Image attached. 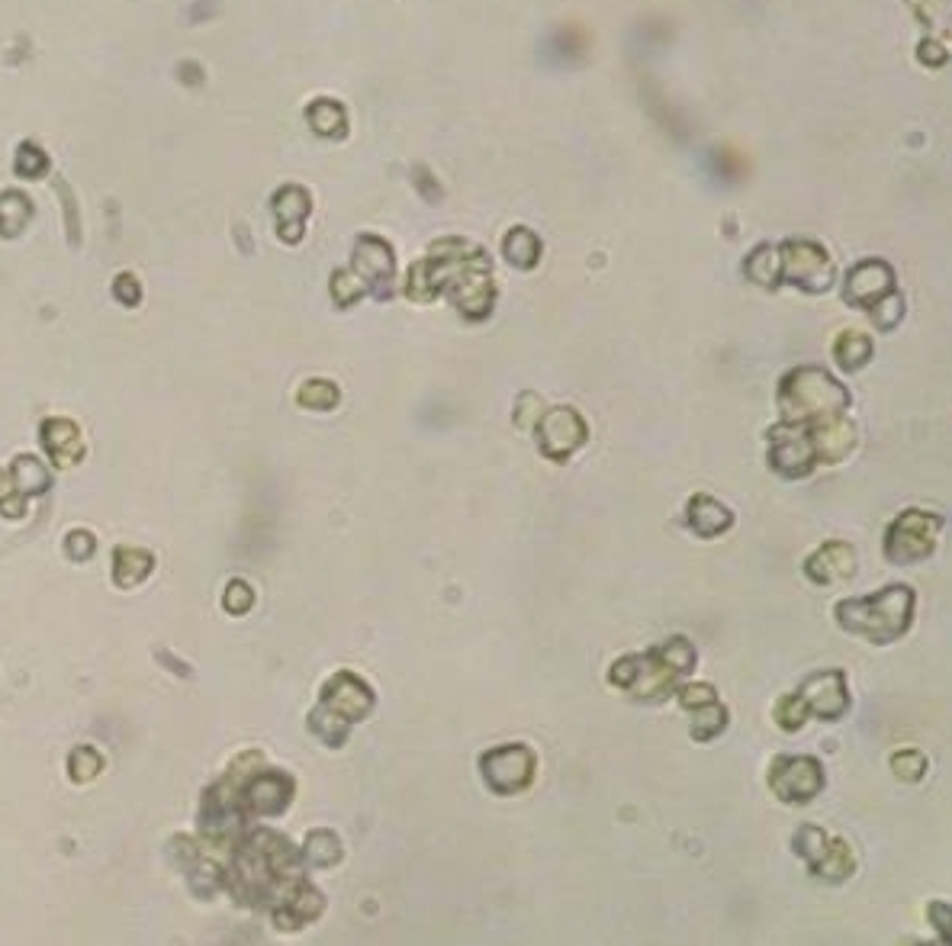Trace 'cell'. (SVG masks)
<instances>
[{"label": "cell", "instance_id": "obj_1", "mask_svg": "<svg viewBox=\"0 0 952 946\" xmlns=\"http://www.w3.org/2000/svg\"><path fill=\"white\" fill-rule=\"evenodd\" d=\"M692 663H695L692 647L682 638H673V641H666L660 650H650L647 657L621 660L618 667L612 670V679L618 686L631 689L634 696L660 699V696H666V692L676 686V679L682 673L692 670Z\"/></svg>", "mask_w": 952, "mask_h": 946}, {"label": "cell", "instance_id": "obj_23", "mask_svg": "<svg viewBox=\"0 0 952 946\" xmlns=\"http://www.w3.org/2000/svg\"><path fill=\"white\" fill-rule=\"evenodd\" d=\"M805 718H808V708L798 696H785L779 702V724H782V728L795 731V728H801V721H805Z\"/></svg>", "mask_w": 952, "mask_h": 946}, {"label": "cell", "instance_id": "obj_4", "mask_svg": "<svg viewBox=\"0 0 952 946\" xmlns=\"http://www.w3.org/2000/svg\"><path fill=\"white\" fill-rule=\"evenodd\" d=\"M943 519L930 512H904L895 519L885 541V554L895 560V564H911V560H920L933 551L936 535H940Z\"/></svg>", "mask_w": 952, "mask_h": 946}, {"label": "cell", "instance_id": "obj_28", "mask_svg": "<svg viewBox=\"0 0 952 946\" xmlns=\"http://www.w3.org/2000/svg\"><path fill=\"white\" fill-rule=\"evenodd\" d=\"M119 280H123V284H119V297H123V300H129V303H132V300L139 297V287L132 284V277H119Z\"/></svg>", "mask_w": 952, "mask_h": 946}, {"label": "cell", "instance_id": "obj_11", "mask_svg": "<svg viewBox=\"0 0 952 946\" xmlns=\"http://www.w3.org/2000/svg\"><path fill=\"white\" fill-rule=\"evenodd\" d=\"M853 564H856V557H853V551H850V544L830 541V544H824V548L808 560V573L814 576L817 583H833V580H843V576H850V573H853Z\"/></svg>", "mask_w": 952, "mask_h": 946}, {"label": "cell", "instance_id": "obj_21", "mask_svg": "<svg viewBox=\"0 0 952 946\" xmlns=\"http://www.w3.org/2000/svg\"><path fill=\"white\" fill-rule=\"evenodd\" d=\"M29 216V206L20 194H7L0 197V229L4 232H17Z\"/></svg>", "mask_w": 952, "mask_h": 946}, {"label": "cell", "instance_id": "obj_2", "mask_svg": "<svg viewBox=\"0 0 952 946\" xmlns=\"http://www.w3.org/2000/svg\"><path fill=\"white\" fill-rule=\"evenodd\" d=\"M911 609H914V596L907 586H888L879 596L869 599H846L840 602V622L856 631L866 634L875 644H885L891 638L907 631L911 625Z\"/></svg>", "mask_w": 952, "mask_h": 946}, {"label": "cell", "instance_id": "obj_10", "mask_svg": "<svg viewBox=\"0 0 952 946\" xmlns=\"http://www.w3.org/2000/svg\"><path fill=\"white\" fill-rule=\"evenodd\" d=\"M805 708H811L814 715L821 718H837L846 708V689H843V676L840 673H821L814 676L805 686Z\"/></svg>", "mask_w": 952, "mask_h": 946}, {"label": "cell", "instance_id": "obj_6", "mask_svg": "<svg viewBox=\"0 0 952 946\" xmlns=\"http://www.w3.org/2000/svg\"><path fill=\"white\" fill-rule=\"evenodd\" d=\"M531 766H534V757L531 750L525 747H499L493 753H486L483 757V773L489 779V786L496 792H518L525 789L531 782Z\"/></svg>", "mask_w": 952, "mask_h": 946}, {"label": "cell", "instance_id": "obj_3", "mask_svg": "<svg viewBox=\"0 0 952 946\" xmlns=\"http://www.w3.org/2000/svg\"><path fill=\"white\" fill-rule=\"evenodd\" d=\"M782 406H785V416L788 422H808L811 416L821 419V416H840V409H846L850 403V396L840 387V383H833L830 374L824 371H808V367H801V371H792L785 380H782Z\"/></svg>", "mask_w": 952, "mask_h": 946}, {"label": "cell", "instance_id": "obj_5", "mask_svg": "<svg viewBox=\"0 0 952 946\" xmlns=\"http://www.w3.org/2000/svg\"><path fill=\"white\" fill-rule=\"evenodd\" d=\"M785 277L788 284H795L801 290H827L833 280V261L827 258V251L814 242H788L782 245L779 255V271L776 277Z\"/></svg>", "mask_w": 952, "mask_h": 946}, {"label": "cell", "instance_id": "obj_14", "mask_svg": "<svg viewBox=\"0 0 952 946\" xmlns=\"http://www.w3.org/2000/svg\"><path fill=\"white\" fill-rule=\"evenodd\" d=\"M689 525L698 531V535H705V538H711V535H721V531L734 522V515L727 512L718 499H711V496H695L692 502H689Z\"/></svg>", "mask_w": 952, "mask_h": 946}, {"label": "cell", "instance_id": "obj_7", "mask_svg": "<svg viewBox=\"0 0 952 946\" xmlns=\"http://www.w3.org/2000/svg\"><path fill=\"white\" fill-rule=\"evenodd\" d=\"M538 432H541L544 454L563 461V457H570L586 441V422L579 419V412H573L570 406H560V409H550L541 419Z\"/></svg>", "mask_w": 952, "mask_h": 946}, {"label": "cell", "instance_id": "obj_17", "mask_svg": "<svg viewBox=\"0 0 952 946\" xmlns=\"http://www.w3.org/2000/svg\"><path fill=\"white\" fill-rule=\"evenodd\" d=\"M505 258H509L512 264H518V268H534L538 264V255H541V242H538V235L534 232H528V229H512L509 235H505Z\"/></svg>", "mask_w": 952, "mask_h": 946}, {"label": "cell", "instance_id": "obj_26", "mask_svg": "<svg viewBox=\"0 0 952 946\" xmlns=\"http://www.w3.org/2000/svg\"><path fill=\"white\" fill-rule=\"evenodd\" d=\"M17 168L26 171V174H39L42 168H46V158H42L36 149H23V152H20V161H17Z\"/></svg>", "mask_w": 952, "mask_h": 946}, {"label": "cell", "instance_id": "obj_25", "mask_svg": "<svg viewBox=\"0 0 952 946\" xmlns=\"http://www.w3.org/2000/svg\"><path fill=\"white\" fill-rule=\"evenodd\" d=\"M711 702H714V689L711 686H692V689L682 692V705H689V708L711 705Z\"/></svg>", "mask_w": 952, "mask_h": 946}, {"label": "cell", "instance_id": "obj_27", "mask_svg": "<svg viewBox=\"0 0 952 946\" xmlns=\"http://www.w3.org/2000/svg\"><path fill=\"white\" fill-rule=\"evenodd\" d=\"M68 548H71V554L87 557V554H91V548H94V541H91V535H87V531H78V535H71Z\"/></svg>", "mask_w": 952, "mask_h": 946}, {"label": "cell", "instance_id": "obj_19", "mask_svg": "<svg viewBox=\"0 0 952 946\" xmlns=\"http://www.w3.org/2000/svg\"><path fill=\"white\" fill-rule=\"evenodd\" d=\"M869 354H872V342L866 335H859V332H843L840 335L837 358H840V364L846 367V371H856V367H862L869 361Z\"/></svg>", "mask_w": 952, "mask_h": 946}, {"label": "cell", "instance_id": "obj_15", "mask_svg": "<svg viewBox=\"0 0 952 946\" xmlns=\"http://www.w3.org/2000/svg\"><path fill=\"white\" fill-rule=\"evenodd\" d=\"M46 448L52 451V457H55V464H71V461H78V454H81V438H78V428H74L71 422H49L46 425Z\"/></svg>", "mask_w": 952, "mask_h": 946}, {"label": "cell", "instance_id": "obj_16", "mask_svg": "<svg viewBox=\"0 0 952 946\" xmlns=\"http://www.w3.org/2000/svg\"><path fill=\"white\" fill-rule=\"evenodd\" d=\"M338 683L345 686L341 692H329V705L335 708L338 715H345V718H357V715H364L367 708H370V692L357 683L354 676H338Z\"/></svg>", "mask_w": 952, "mask_h": 946}, {"label": "cell", "instance_id": "obj_18", "mask_svg": "<svg viewBox=\"0 0 952 946\" xmlns=\"http://www.w3.org/2000/svg\"><path fill=\"white\" fill-rule=\"evenodd\" d=\"M309 123L316 132H322V136H341V132H345V110L332 100H319L309 107Z\"/></svg>", "mask_w": 952, "mask_h": 946}, {"label": "cell", "instance_id": "obj_20", "mask_svg": "<svg viewBox=\"0 0 952 946\" xmlns=\"http://www.w3.org/2000/svg\"><path fill=\"white\" fill-rule=\"evenodd\" d=\"M300 403L312 406V409H332L338 403V390L329 380H309L300 390Z\"/></svg>", "mask_w": 952, "mask_h": 946}, {"label": "cell", "instance_id": "obj_24", "mask_svg": "<svg viewBox=\"0 0 952 946\" xmlns=\"http://www.w3.org/2000/svg\"><path fill=\"white\" fill-rule=\"evenodd\" d=\"M226 605L232 612H245L251 605V589L245 583H232L229 586V596H226Z\"/></svg>", "mask_w": 952, "mask_h": 946}, {"label": "cell", "instance_id": "obj_9", "mask_svg": "<svg viewBox=\"0 0 952 946\" xmlns=\"http://www.w3.org/2000/svg\"><path fill=\"white\" fill-rule=\"evenodd\" d=\"M891 268H885L882 261H866L853 268L850 280H846V300L856 303V306H869L875 309L882 297L891 293Z\"/></svg>", "mask_w": 952, "mask_h": 946}, {"label": "cell", "instance_id": "obj_13", "mask_svg": "<svg viewBox=\"0 0 952 946\" xmlns=\"http://www.w3.org/2000/svg\"><path fill=\"white\" fill-rule=\"evenodd\" d=\"M277 219H280V235H284L287 242H296L303 235V216L309 213V197L306 190L300 187H287L277 194Z\"/></svg>", "mask_w": 952, "mask_h": 946}, {"label": "cell", "instance_id": "obj_8", "mask_svg": "<svg viewBox=\"0 0 952 946\" xmlns=\"http://www.w3.org/2000/svg\"><path fill=\"white\" fill-rule=\"evenodd\" d=\"M769 782H772V789H776L782 798L805 802V798H811L817 789H821V766H817L811 757L776 760Z\"/></svg>", "mask_w": 952, "mask_h": 946}, {"label": "cell", "instance_id": "obj_12", "mask_svg": "<svg viewBox=\"0 0 952 946\" xmlns=\"http://www.w3.org/2000/svg\"><path fill=\"white\" fill-rule=\"evenodd\" d=\"M354 268L364 280H390L393 277V251L380 239H361L357 242V255H354Z\"/></svg>", "mask_w": 952, "mask_h": 946}, {"label": "cell", "instance_id": "obj_22", "mask_svg": "<svg viewBox=\"0 0 952 946\" xmlns=\"http://www.w3.org/2000/svg\"><path fill=\"white\" fill-rule=\"evenodd\" d=\"M13 473H17V486L20 490H42L46 486V467H42L39 461H33V457H20L17 461V467H13Z\"/></svg>", "mask_w": 952, "mask_h": 946}]
</instances>
